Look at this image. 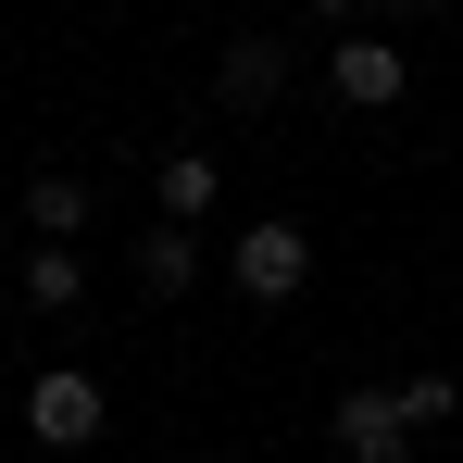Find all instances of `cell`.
<instances>
[{
  "label": "cell",
  "mask_w": 463,
  "mask_h": 463,
  "mask_svg": "<svg viewBox=\"0 0 463 463\" xmlns=\"http://www.w3.org/2000/svg\"><path fill=\"white\" fill-rule=\"evenodd\" d=\"M226 276H238V301H301V288H313V238H301V213L238 226V238H226Z\"/></svg>",
  "instance_id": "6da1fadb"
},
{
  "label": "cell",
  "mask_w": 463,
  "mask_h": 463,
  "mask_svg": "<svg viewBox=\"0 0 463 463\" xmlns=\"http://www.w3.org/2000/svg\"><path fill=\"white\" fill-rule=\"evenodd\" d=\"M25 439H38V451H88V439H100V376H88V364H51V376L25 388Z\"/></svg>",
  "instance_id": "7a4b0ae2"
},
{
  "label": "cell",
  "mask_w": 463,
  "mask_h": 463,
  "mask_svg": "<svg viewBox=\"0 0 463 463\" xmlns=\"http://www.w3.org/2000/svg\"><path fill=\"white\" fill-rule=\"evenodd\" d=\"M326 88H338L351 113H388V100L413 88V51H401V38H338V51H326Z\"/></svg>",
  "instance_id": "3957f363"
},
{
  "label": "cell",
  "mask_w": 463,
  "mask_h": 463,
  "mask_svg": "<svg viewBox=\"0 0 463 463\" xmlns=\"http://www.w3.org/2000/svg\"><path fill=\"white\" fill-rule=\"evenodd\" d=\"M338 451H351V463H413L401 388H338Z\"/></svg>",
  "instance_id": "277c9868"
},
{
  "label": "cell",
  "mask_w": 463,
  "mask_h": 463,
  "mask_svg": "<svg viewBox=\"0 0 463 463\" xmlns=\"http://www.w3.org/2000/svg\"><path fill=\"white\" fill-rule=\"evenodd\" d=\"M276 88H288V38H226L213 51V100L226 113H263Z\"/></svg>",
  "instance_id": "5b68a950"
},
{
  "label": "cell",
  "mask_w": 463,
  "mask_h": 463,
  "mask_svg": "<svg viewBox=\"0 0 463 463\" xmlns=\"http://www.w3.org/2000/svg\"><path fill=\"white\" fill-rule=\"evenodd\" d=\"M213 201H226V163H213V151H163L151 163V213H163V226H201Z\"/></svg>",
  "instance_id": "8992f818"
},
{
  "label": "cell",
  "mask_w": 463,
  "mask_h": 463,
  "mask_svg": "<svg viewBox=\"0 0 463 463\" xmlns=\"http://www.w3.org/2000/svg\"><path fill=\"white\" fill-rule=\"evenodd\" d=\"M25 226L76 250V226H88V175H76V163H38V175H25Z\"/></svg>",
  "instance_id": "52a82bcc"
},
{
  "label": "cell",
  "mask_w": 463,
  "mask_h": 463,
  "mask_svg": "<svg viewBox=\"0 0 463 463\" xmlns=\"http://www.w3.org/2000/svg\"><path fill=\"white\" fill-rule=\"evenodd\" d=\"M138 288H151V301H188V288H201V238L151 213V238H138Z\"/></svg>",
  "instance_id": "ba28073f"
},
{
  "label": "cell",
  "mask_w": 463,
  "mask_h": 463,
  "mask_svg": "<svg viewBox=\"0 0 463 463\" xmlns=\"http://www.w3.org/2000/svg\"><path fill=\"white\" fill-rule=\"evenodd\" d=\"M76 301H88V263L63 238H38V250H25V313H76Z\"/></svg>",
  "instance_id": "9c48e42d"
},
{
  "label": "cell",
  "mask_w": 463,
  "mask_h": 463,
  "mask_svg": "<svg viewBox=\"0 0 463 463\" xmlns=\"http://www.w3.org/2000/svg\"><path fill=\"white\" fill-rule=\"evenodd\" d=\"M451 413H463L451 376H401V426H451Z\"/></svg>",
  "instance_id": "30bf717a"
},
{
  "label": "cell",
  "mask_w": 463,
  "mask_h": 463,
  "mask_svg": "<svg viewBox=\"0 0 463 463\" xmlns=\"http://www.w3.org/2000/svg\"><path fill=\"white\" fill-rule=\"evenodd\" d=\"M313 25H364V13H376V0H301Z\"/></svg>",
  "instance_id": "8fae6325"
},
{
  "label": "cell",
  "mask_w": 463,
  "mask_h": 463,
  "mask_svg": "<svg viewBox=\"0 0 463 463\" xmlns=\"http://www.w3.org/2000/svg\"><path fill=\"white\" fill-rule=\"evenodd\" d=\"M388 13H401V25H413V13H439V0H388Z\"/></svg>",
  "instance_id": "7c38bea8"
}]
</instances>
